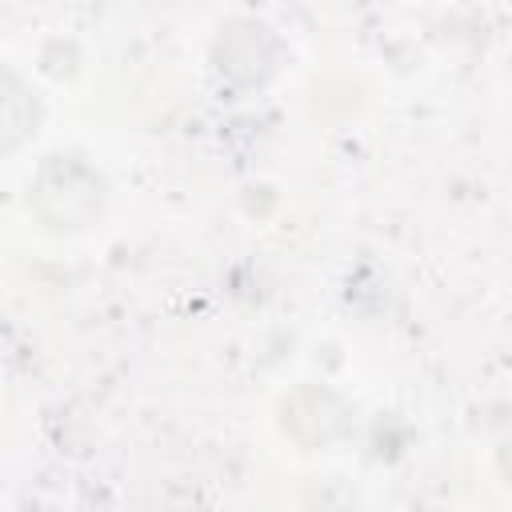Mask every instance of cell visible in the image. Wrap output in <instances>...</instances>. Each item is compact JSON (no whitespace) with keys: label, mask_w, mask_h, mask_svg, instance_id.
Here are the masks:
<instances>
[{"label":"cell","mask_w":512,"mask_h":512,"mask_svg":"<svg viewBox=\"0 0 512 512\" xmlns=\"http://www.w3.org/2000/svg\"><path fill=\"white\" fill-rule=\"evenodd\" d=\"M32 116H36V108H32L28 92H24L12 76L0 72V152L16 148V144L28 136Z\"/></svg>","instance_id":"cell-1"}]
</instances>
